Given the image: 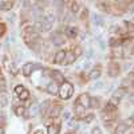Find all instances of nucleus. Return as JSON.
I'll return each instance as SVG.
<instances>
[{
    "instance_id": "obj_1",
    "label": "nucleus",
    "mask_w": 134,
    "mask_h": 134,
    "mask_svg": "<svg viewBox=\"0 0 134 134\" xmlns=\"http://www.w3.org/2000/svg\"><path fill=\"white\" fill-rule=\"evenodd\" d=\"M72 94H74V86H72L70 82H66V81H64L63 83H60L58 95H59L62 99H70V98L72 97Z\"/></svg>"
},
{
    "instance_id": "obj_2",
    "label": "nucleus",
    "mask_w": 134,
    "mask_h": 134,
    "mask_svg": "<svg viewBox=\"0 0 134 134\" xmlns=\"http://www.w3.org/2000/svg\"><path fill=\"white\" fill-rule=\"evenodd\" d=\"M40 69V64L35 63V62H27L23 64V67H21V72H23L24 76H30L35 70Z\"/></svg>"
},
{
    "instance_id": "obj_3",
    "label": "nucleus",
    "mask_w": 134,
    "mask_h": 134,
    "mask_svg": "<svg viewBox=\"0 0 134 134\" xmlns=\"http://www.w3.org/2000/svg\"><path fill=\"white\" fill-rule=\"evenodd\" d=\"M90 100H91V97L85 93V94H81L79 97H78V98L75 99L74 103L81 105V106L85 107V109H90Z\"/></svg>"
},
{
    "instance_id": "obj_4",
    "label": "nucleus",
    "mask_w": 134,
    "mask_h": 134,
    "mask_svg": "<svg viewBox=\"0 0 134 134\" xmlns=\"http://www.w3.org/2000/svg\"><path fill=\"white\" fill-rule=\"evenodd\" d=\"M62 106L59 105V103H55V105H52V106H50V109H48V111L46 113V115H47V118H57V117H59L60 115V113H62Z\"/></svg>"
},
{
    "instance_id": "obj_5",
    "label": "nucleus",
    "mask_w": 134,
    "mask_h": 134,
    "mask_svg": "<svg viewBox=\"0 0 134 134\" xmlns=\"http://www.w3.org/2000/svg\"><path fill=\"white\" fill-rule=\"evenodd\" d=\"M107 72H109V75H110L111 78L118 76L119 72H121V66H119V63H118V62H111V63H109V66H107Z\"/></svg>"
},
{
    "instance_id": "obj_6",
    "label": "nucleus",
    "mask_w": 134,
    "mask_h": 134,
    "mask_svg": "<svg viewBox=\"0 0 134 134\" xmlns=\"http://www.w3.org/2000/svg\"><path fill=\"white\" fill-rule=\"evenodd\" d=\"M51 43L54 44V46H62V44L64 43V36L58 31L54 32V34H51Z\"/></svg>"
},
{
    "instance_id": "obj_7",
    "label": "nucleus",
    "mask_w": 134,
    "mask_h": 134,
    "mask_svg": "<svg viewBox=\"0 0 134 134\" xmlns=\"http://www.w3.org/2000/svg\"><path fill=\"white\" fill-rule=\"evenodd\" d=\"M129 94V88L127 87H125V86H121V87H118L117 90L113 93V98H115V99H118V100H121L122 98H124L125 95H127Z\"/></svg>"
},
{
    "instance_id": "obj_8",
    "label": "nucleus",
    "mask_w": 134,
    "mask_h": 134,
    "mask_svg": "<svg viewBox=\"0 0 134 134\" xmlns=\"http://www.w3.org/2000/svg\"><path fill=\"white\" fill-rule=\"evenodd\" d=\"M66 54H67L66 50H59V51H57V52H55V55H54V63H55V64H63L64 58H66Z\"/></svg>"
},
{
    "instance_id": "obj_9",
    "label": "nucleus",
    "mask_w": 134,
    "mask_h": 134,
    "mask_svg": "<svg viewBox=\"0 0 134 134\" xmlns=\"http://www.w3.org/2000/svg\"><path fill=\"white\" fill-rule=\"evenodd\" d=\"M42 20L44 21L46 24H50V26H54L55 23V15L51 12V11H46L42 16Z\"/></svg>"
},
{
    "instance_id": "obj_10",
    "label": "nucleus",
    "mask_w": 134,
    "mask_h": 134,
    "mask_svg": "<svg viewBox=\"0 0 134 134\" xmlns=\"http://www.w3.org/2000/svg\"><path fill=\"white\" fill-rule=\"evenodd\" d=\"M46 90H47V93L50 94V95H57L58 93H59V85L57 83V82H50L48 85H47V87H46Z\"/></svg>"
},
{
    "instance_id": "obj_11",
    "label": "nucleus",
    "mask_w": 134,
    "mask_h": 134,
    "mask_svg": "<svg viewBox=\"0 0 134 134\" xmlns=\"http://www.w3.org/2000/svg\"><path fill=\"white\" fill-rule=\"evenodd\" d=\"M76 54H75V51H67V54H66V58H64V62H63V64H71L72 62H75L76 60Z\"/></svg>"
},
{
    "instance_id": "obj_12",
    "label": "nucleus",
    "mask_w": 134,
    "mask_h": 134,
    "mask_svg": "<svg viewBox=\"0 0 134 134\" xmlns=\"http://www.w3.org/2000/svg\"><path fill=\"white\" fill-rule=\"evenodd\" d=\"M14 111H15V114H16L18 117H24V115L28 114V113H27V109H26L23 105H15V106H14Z\"/></svg>"
},
{
    "instance_id": "obj_13",
    "label": "nucleus",
    "mask_w": 134,
    "mask_h": 134,
    "mask_svg": "<svg viewBox=\"0 0 134 134\" xmlns=\"http://www.w3.org/2000/svg\"><path fill=\"white\" fill-rule=\"evenodd\" d=\"M100 72H102L100 67H95V69H93L90 72H88V79H91V81L98 79V78L100 76Z\"/></svg>"
},
{
    "instance_id": "obj_14",
    "label": "nucleus",
    "mask_w": 134,
    "mask_h": 134,
    "mask_svg": "<svg viewBox=\"0 0 134 134\" xmlns=\"http://www.w3.org/2000/svg\"><path fill=\"white\" fill-rule=\"evenodd\" d=\"M51 76H52L54 82H57V83H63V82H64V76L62 75V72H59V71H57V70L51 71Z\"/></svg>"
},
{
    "instance_id": "obj_15",
    "label": "nucleus",
    "mask_w": 134,
    "mask_h": 134,
    "mask_svg": "<svg viewBox=\"0 0 134 134\" xmlns=\"http://www.w3.org/2000/svg\"><path fill=\"white\" fill-rule=\"evenodd\" d=\"M69 5H70V12L74 15H76V14H79L81 12V3H78V2H70L69 3Z\"/></svg>"
},
{
    "instance_id": "obj_16",
    "label": "nucleus",
    "mask_w": 134,
    "mask_h": 134,
    "mask_svg": "<svg viewBox=\"0 0 134 134\" xmlns=\"http://www.w3.org/2000/svg\"><path fill=\"white\" fill-rule=\"evenodd\" d=\"M60 125L59 124H50L47 127V134H59Z\"/></svg>"
},
{
    "instance_id": "obj_17",
    "label": "nucleus",
    "mask_w": 134,
    "mask_h": 134,
    "mask_svg": "<svg viewBox=\"0 0 134 134\" xmlns=\"http://www.w3.org/2000/svg\"><path fill=\"white\" fill-rule=\"evenodd\" d=\"M129 130V126L125 124V122H121L119 125L115 126V134H126Z\"/></svg>"
},
{
    "instance_id": "obj_18",
    "label": "nucleus",
    "mask_w": 134,
    "mask_h": 134,
    "mask_svg": "<svg viewBox=\"0 0 134 134\" xmlns=\"http://www.w3.org/2000/svg\"><path fill=\"white\" fill-rule=\"evenodd\" d=\"M48 105H51L50 100H44V102L40 103V106H39V111H40V114H42V115H46V113H47L48 109H50Z\"/></svg>"
},
{
    "instance_id": "obj_19",
    "label": "nucleus",
    "mask_w": 134,
    "mask_h": 134,
    "mask_svg": "<svg viewBox=\"0 0 134 134\" xmlns=\"http://www.w3.org/2000/svg\"><path fill=\"white\" fill-rule=\"evenodd\" d=\"M66 35L67 36H70V38H75L78 35V28L71 26V27H67L66 28Z\"/></svg>"
},
{
    "instance_id": "obj_20",
    "label": "nucleus",
    "mask_w": 134,
    "mask_h": 134,
    "mask_svg": "<svg viewBox=\"0 0 134 134\" xmlns=\"http://www.w3.org/2000/svg\"><path fill=\"white\" fill-rule=\"evenodd\" d=\"M74 110H75V114L79 115V117L85 115V113H86V109L82 107L81 105H78V103H74Z\"/></svg>"
},
{
    "instance_id": "obj_21",
    "label": "nucleus",
    "mask_w": 134,
    "mask_h": 134,
    "mask_svg": "<svg viewBox=\"0 0 134 134\" xmlns=\"http://www.w3.org/2000/svg\"><path fill=\"white\" fill-rule=\"evenodd\" d=\"M71 117H72V113L69 110V109H64V110H62V118L64 119V121H70L71 119Z\"/></svg>"
},
{
    "instance_id": "obj_22",
    "label": "nucleus",
    "mask_w": 134,
    "mask_h": 134,
    "mask_svg": "<svg viewBox=\"0 0 134 134\" xmlns=\"http://www.w3.org/2000/svg\"><path fill=\"white\" fill-rule=\"evenodd\" d=\"M18 97H19V99H20V100H26V99H28V98H30V91L27 90V88H24V90L21 91Z\"/></svg>"
},
{
    "instance_id": "obj_23",
    "label": "nucleus",
    "mask_w": 134,
    "mask_h": 134,
    "mask_svg": "<svg viewBox=\"0 0 134 134\" xmlns=\"http://www.w3.org/2000/svg\"><path fill=\"white\" fill-rule=\"evenodd\" d=\"M99 103H100L99 98L91 97V100H90V107H93V109H97V107H99Z\"/></svg>"
},
{
    "instance_id": "obj_24",
    "label": "nucleus",
    "mask_w": 134,
    "mask_h": 134,
    "mask_svg": "<svg viewBox=\"0 0 134 134\" xmlns=\"http://www.w3.org/2000/svg\"><path fill=\"white\" fill-rule=\"evenodd\" d=\"M8 105V98L4 95V94H2V95H0V107H5Z\"/></svg>"
},
{
    "instance_id": "obj_25",
    "label": "nucleus",
    "mask_w": 134,
    "mask_h": 134,
    "mask_svg": "<svg viewBox=\"0 0 134 134\" xmlns=\"http://www.w3.org/2000/svg\"><path fill=\"white\" fill-rule=\"evenodd\" d=\"M14 2H3V7H2V9L3 11H9L11 8L14 7Z\"/></svg>"
},
{
    "instance_id": "obj_26",
    "label": "nucleus",
    "mask_w": 134,
    "mask_h": 134,
    "mask_svg": "<svg viewBox=\"0 0 134 134\" xmlns=\"http://www.w3.org/2000/svg\"><path fill=\"white\" fill-rule=\"evenodd\" d=\"M94 118H95V115H94L93 113H90V114H87V115H86L85 122H86V124H91V122L94 121Z\"/></svg>"
},
{
    "instance_id": "obj_27",
    "label": "nucleus",
    "mask_w": 134,
    "mask_h": 134,
    "mask_svg": "<svg viewBox=\"0 0 134 134\" xmlns=\"http://www.w3.org/2000/svg\"><path fill=\"white\" fill-rule=\"evenodd\" d=\"M38 111H39V106L34 105V106L31 107V110H30V113H31V115L34 117V115H36V114H38Z\"/></svg>"
},
{
    "instance_id": "obj_28",
    "label": "nucleus",
    "mask_w": 134,
    "mask_h": 134,
    "mask_svg": "<svg viewBox=\"0 0 134 134\" xmlns=\"http://www.w3.org/2000/svg\"><path fill=\"white\" fill-rule=\"evenodd\" d=\"M24 88H26V87H24L23 85H18V86L15 87V94H16V95H19V94H20L21 91L24 90Z\"/></svg>"
},
{
    "instance_id": "obj_29",
    "label": "nucleus",
    "mask_w": 134,
    "mask_h": 134,
    "mask_svg": "<svg viewBox=\"0 0 134 134\" xmlns=\"http://www.w3.org/2000/svg\"><path fill=\"white\" fill-rule=\"evenodd\" d=\"M98 5H99V7H102V8H103L102 11H105V12H109V11H110V8H109V4H107V3H98Z\"/></svg>"
},
{
    "instance_id": "obj_30",
    "label": "nucleus",
    "mask_w": 134,
    "mask_h": 134,
    "mask_svg": "<svg viewBox=\"0 0 134 134\" xmlns=\"http://www.w3.org/2000/svg\"><path fill=\"white\" fill-rule=\"evenodd\" d=\"M91 134H102V130H100V127L95 126V127L91 129Z\"/></svg>"
},
{
    "instance_id": "obj_31",
    "label": "nucleus",
    "mask_w": 134,
    "mask_h": 134,
    "mask_svg": "<svg viewBox=\"0 0 134 134\" xmlns=\"http://www.w3.org/2000/svg\"><path fill=\"white\" fill-rule=\"evenodd\" d=\"M4 32H5V26L3 23H0V38L4 35Z\"/></svg>"
},
{
    "instance_id": "obj_32",
    "label": "nucleus",
    "mask_w": 134,
    "mask_h": 134,
    "mask_svg": "<svg viewBox=\"0 0 134 134\" xmlns=\"http://www.w3.org/2000/svg\"><path fill=\"white\" fill-rule=\"evenodd\" d=\"M0 91H2V93L5 91V86H4V83H0Z\"/></svg>"
},
{
    "instance_id": "obj_33",
    "label": "nucleus",
    "mask_w": 134,
    "mask_h": 134,
    "mask_svg": "<svg viewBox=\"0 0 134 134\" xmlns=\"http://www.w3.org/2000/svg\"><path fill=\"white\" fill-rule=\"evenodd\" d=\"M129 11H130V12H134V2L130 3V9Z\"/></svg>"
},
{
    "instance_id": "obj_34",
    "label": "nucleus",
    "mask_w": 134,
    "mask_h": 134,
    "mask_svg": "<svg viewBox=\"0 0 134 134\" xmlns=\"http://www.w3.org/2000/svg\"><path fill=\"white\" fill-rule=\"evenodd\" d=\"M32 134H44V133H43V130H40V129H39V130H35Z\"/></svg>"
},
{
    "instance_id": "obj_35",
    "label": "nucleus",
    "mask_w": 134,
    "mask_h": 134,
    "mask_svg": "<svg viewBox=\"0 0 134 134\" xmlns=\"http://www.w3.org/2000/svg\"><path fill=\"white\" fill-rule=\"evenodd\" d=\"M5 131H4V127H2V126H0V134H4Z\"/></svg>"
},
{
    "instance_id": "obj_36",
    "label": "nucleus",
    "mask_w": 134,
    "mask_h": 134,
    "mask_svg": "<svg viewBox=\"0 0 134 134\" xmlns=\"http://www.w3.org/2000/svg\"><path fill=\"white\" fill-rule=\"evenodd\" d=\"M3 117H4V113H2V111H0V119H2Z\"/></svg>"
},
{
    "instance_id": "obj_37",
    "label": "nucleus",
    "mask_w": 134,
    "mask_h": 134,
    "mask_svg": "<svg viewBox=\"0 0 134 134\" xmlns=\"http://www.w3.org/2000/svg\"><path fill=\"white\" fill-rule=\"evenodd\" d=\"M3 7V2H0V8H2Z\"/></svg>"
},
{
    "instance_id": "obj_38",
    "label": "nucleus",
    "mask_w": 134,
    "mask_h": 134,
    "mask_svg": "<svg viewBox=\"0 0 134 134\" xmlns=\"http://www.w3.org/2000/svg\"><path fill=\"white\" fill-rule=\"evenodd\" d=\"M131 83H133V87H134V81H133V82H131Z\"/></svg>"
},
{
    "instance_id": "obj_39",
    "label": "nucleus",
    "mask_w": 134,
    "mask_h": 134,
    "mask_svg": "<svg viewBox=\"0 0 134 134\" xmlns=\"http://www.w3.org/2000/svg\"><path fill=\"white\" fill-rule=\"evenodd\" d=\"M0 74H2V70H0Z\"/></svg>"
},
{
    "instance_id": "obj_40",
    "label": "nucleus",
    "mask_w": 134,
    "mask_h": 134,
    "mask_svg": "<svg viewBox=\"0 0 134 134\" xmlns=\"http://www.w3.org/2000/svg\"><path fill=\"white\" fill-rule=\"evenodd\" d=\"M133 74H134V71H133Z\"/></svg>"
}]
</instances>
